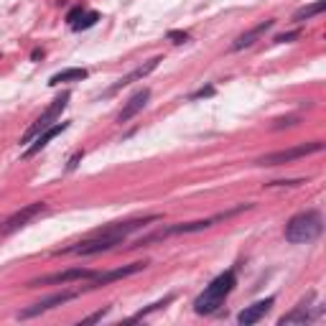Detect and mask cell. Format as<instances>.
<instances>
[{
    "instance_id": "obj_21",
    "label": "cell",
    "mask_w": 326,
    "mask_h": 326,
    "mask_svg": "<svg viewBox=\"0 0 326 326\" xmlns=\"http://www.w3.org/2000/svg\"><path fill=\"white\" fill-rule=\"evenodd\" d=\"M82 16H84V8H82V5H77V8H72V10H69L66 20H69V23H77V20H79Z\"/></svg>"
},
{
    "instance_id": "obj_24",
    "label": "cell",
    "mask_w": 326,
    "mask_h": 326,
    "mask_svg": "<svg viewBox=\"0 0 326 326\" xmlns=\"http://www.w3.org/2000/svg\"><path fill=\"white\" fill-rule=\"evenodd\" d=\"M82 158H84V151L74 153V155H72V161H69V166H66V168H69V171H74V168H77V163H79Z\"/></svg>"
},
{
    "instance_id": "obj_20",
    "label": "cell",
    "mask_w": 326,
    "mask_h": 326,
    "mask_svg": "<svg viewBox=\"0 0 326 326\" xmlns=\"http://www.w3.org/2000/svg\"><path fill=\"white\" fill-rule=\"evenodd\" d=\"M217 92V89H214V84H207V87H201V89H196V92L194 95H191L189 99H201V97H211V95H214Z\"/></svg>"
},
{
    "instance_id": "obj_23",
    "label": "cell",
    "mask_w": 326,
    "mask_h": 326,
    "mask_svg": "<svg viewBox=\"0 0 326 326\" xmlns=\"http://www.w3.org/2000/svg\"><path fill=\"white\" fill-rule=\"evenodd\" d=\"M298 36H301V31H288V33H280V36H275V41L278 43H286V41H293Z\"/></svg>"
},
{
    "instance_id": "obj_19",
    "label": "cell",
    "mask_w": 326,
    "mask_h": 326,
    "mask_svg": "<svg viewBox=\"0 0 326 326\" xmlns=\"http://www.w3.org/2000/svg\"><path fill=\"white\" fill-rule=\"evenodd\" d=\"M166 38H168V41H173V43H186L191 36H189L186 31H168V33H166Z\"/></svg>"
},
{
    "instance_id": "obj_18",
    "label": "cell",
    "mask_w": 326,
    "mask_h": 326,
    "mask_svg": "<svg viewBox=\"0 0 326 326\" xmlns=\"http://www.w3.org/2000/svg\"><path fill=\"white\" fill-rule=\"evenodd\" d=\"M97 20H99V13H97V10H87V13H84L79 20H77V23H72V28H74V31H87V28H92Z\"/></svg>"
},
{
    "instance_id": "obj_12",
    "label": "cell",
    "mask_w": 326,
    "mask_h": 326,
    "mask_svg": "<svg viewBox=\"0 0 326 326\" xmlns=\"http://www.w3.org/2000/svg\"><path fill=\"white\" fill-rule=\"evenodd\" d=\"M66 128H69V122H54L51 128H46L43 133H38V135L31 140L33 145H28V148H26L23 158H31V155H36L38 151H43V148H46V145H49V140H51V138H56V135H59V133H64Z\"/></svg>"
},
{
    "instance_id": "obj_4",
    "label": "cell",
    "mask_w": 326,
    "mask_h": 326,
    "mask_svg": "<svg viewBox=\"0 0 326 326\" xmlns=\"http://www.w3.org/2000/svg\"><path fill=\"white\" fill-rule=\"evenodd\" d=\"M321 151H324V143L321 140H311V143H301V145H296V148H288V151L268 153V155H263V158H257V166H283V163L306 158V155L321 153Z\"/></svg>"
},
{
    "instance_id": "obj_14",
    "label": "cell",
    "mask_w": 326,
    "mask_h": 326,
    "mask_svg": "<svg viewBox=\"0 0 326 326\" xmlns=\"http://www.w3.org/2000/svg\"><path fill=\"white\" fill-rule=\"evenodd\" d=\"M89 72L82 69V66H74V69H61V72H56L51 79H49V87H59L61 82H82L87 79Z\"/></svg>"
},
{
    "instance_id": "obj_6",
    "label": "cell",
    "mask_w": 326,
    "mask_h": 326,
    "mask_svg": "<svg viewBox=\"0 0 326 326\" xmlns=\"http://www.w3.org/2000/svg\"><path fill=\"white\" fill-rule=\"evenodd\" d=\"M79 296H82V290H61V293H54V296H49V298H41V301L33 303V306L23 308V311L18 313V319L26 321V319H33V316H41V313H46V311L61 306V303H66V301L79 298Z\"/></svg>"
},
{
    "instance_id": "obj_25",
    "label": "cell",
    "mask_w": 326,
    "mask_h": 326,
    "mask_svg": "<svg viewBox=\"0 0 326 326\" xmlns=\"http://www.w3.org/2000/svg\"><path fill=\"white\" fill-rule=\"evenodd\" d=\"M41 56H43V51H41V49H36V51L31 54V59H41Z\"/></svg>"
},
{
    "instance_id": "obj_3",
    "label": "cell",
    "mask_w": 326,
    "mask_h": 326,
    "mask_svg": "<svg viewBox=\"0 0 326 326\" xmlns=\"http://www.w3.org/2000/svg\"><path fill=\"white\" fill-rule=\"evenodd\" d=\"M69 97H72L69 92H61L59 97H56V99H54V102H51V105H49L46 110H43V112H41V117H38L36 122H33V125H31V128H28V130L23 133V135H20V143H23V145H26V143H31L33 138H36V135H38V133H43V130H46V128H51V125H54V122H56V120H59V117H61V112L66 110V105H69Z\"/></svg>"
},
{
    "instance_id": "obj_10",
    "label": "cell",
    "mask_w": 326,
    "mask_h": 326,
    "mask_svg": "<svg viewBox=\"0 0 326 326\" xmlns=\"http://www.w3.org/2000/svg\"><path fill=\"white\" fill-rule=\"evenodd\" d=\"M148 99H151V89L148 87H143V89H138L135 95H133L128 102H125V107L120 110V115H117V122L122 125V122H128V120H133L138 115V112H143V107L148 105Z\"/></svg>"
},
{
    "instance_id": "obj_7",
    "label": "cell",
    "mask_w": 326,
    "mask_h": 326,
    "mask_svg": "<svg viewBox=\"0 0 326 326\" xmlns=\"http://www.w3.org/2000/svg\"><path fill=\"white\" fill-rule=\"evenodd\" d=\"M97 273L89 270V268H69L64 273H51V275H43L31 280L28 288H38V286H64V283H74V280H92Z\"/></svg>"
},
{
    "instance_id": "obj_8",
    "label": "cell",
    "mask_w": 326,
    "mask_h": 326,
    "mask_svg": "<svg viewBox=\"0 0 326 326\" xmlns=\"http://www.w3.org/2000/svg\"><path fill=\"white\" fill-rule=\"evenodd\" d=\"M151 263L148 260H140V263H130V265H122V268H115V270H107V273H97L92 280H89V288H102V286H110L115 280H122L128 275H135L140 270H145Z\"/></svg>"
},
{
    "instance_id": "obj_22",
    "label": "cell",
    "mask_w": 326,
    "mask_h": 326,
    "mask_svg": "<svg viewBox=\"0 0 326 326\" xmlns=\"http://www.w3.org/2000/svg\"><path fill=\"white\" fill-rule=\"evenodd\" d=\"M107 313H110V306H107V308H102V311H97V313H92V316L82 319V324H95V321H99L102 316H107Z\"/></svg>"
},
{
    "instance_id": "obj_16",
    "label": "cell",
    "mask_w": 326,
    "mask_h": 326,
    "mask_svg": "<svg viewBox=\"0 0 326 326\" xmlns=\"http://www.w3.org/2000/svg\"><path fill=\"white\" fill-rule=\"evenodd\" d=\"M306 321H311V313H308V303L306 301H301L298 303V308L296 311H290V313H286V316H280V326H286V324H306Z\"/></svg>"
},
{
    "instance_id": "obj_13",
    "label": "cell",
    "mask_w": 326,
    "mask_h": 326,
    "mask_svg": "<svg viewBox=\"0 0 326 326\" xmlns=\"http://www.w3.org/2000/svg\"><path fill=\"white\" fill-rule=\"evenodd\" d=\"M158 61H163V59H161V56H155V59H151L148 64H143V66H138V69H133L130 74L120 77V82L110 89V95H112V92H117V89H122V87H128V84H133L135 79H143V77H148V74L155 69V66H158Z\"/></svg>"
},
{
    "instance_id": "obj_11",
    "label": "cell",
    "mask_w": 326,
    "mask_h": 326,
    "mask_svg": "<svg viewBox=\"0 0 326 326\" xmlns=\"http://www.w3.org/2000/svg\"><path fill=\"white\" fill-rule=\"evenodd\" d=\"M273 26H275V20H273V18H268V20H263V23L252 26L250 31H245L242 36H240L237 41L232 43V51H242V49H250L252 43H255V41H260V38H263V36H265V33L270 31Z\"/></svg>"
},
{
    "instance_id": "obj_2",
    "label": "cell",
    "mask_w": 326,
    "mask_h": 326,
    "mask_svg": "<svg viewBox=\"0 0 326 326\" xmlns=\"http://www.w3.org/2000/svg\"><path fill=\"white\" fill-rule=\"evenodd\" d=\"M324 232V217L319 209H306V211H298L288 219L286 224V240L290 245H308L313 240H319Z\"/></svg>"
},
{
    "instance_id": "obj_9",
    "label": "cell",
    "mask_w": 326,
    "mask_h": 326,
    "mask_svg": "<svg viewBox=\"0 0 326 326\" xmlns=\"http://www.w3.org/2000/svg\"><path fill=\"white\" fill-rule=\"evenodd\" d=\"M273 303H275V298H273V296H268V298H263V301H255L252 306H245V308L237 313V324H242V326H252V324H257L268 311L273 308Z\"/></svg>"
},
{
    "instance_id": "obj_5",
    "label": "cell",
    "mask_w": 326,
    "mask_h": 326,
    "mask_svg": "<svg viewBox=\"0 0 326 326\" xmlns=\"http://www.w3.org/2000/svg\"><path fill=\"white\" fill-rule=\"evenodd\" d=\"M49 209L46 201H33V204H26V207H20L18 211H13L3 224H0V237H8V234H13L18 232L20 227H26V224H31L33 219H36L38 214H43V211Z\"/></svg>"
},
{
    "instance_id": "obj_1",
    "label": "cell",
    "mask_w": 326,
    "mask_h": 326,
    "mask_svg": "<svg viewBox=\"0 0 326 326\" xmlns=\"http://www.w3.org/2000/svg\"><path fill=\"white\" fill-rule=\"evenodd\" d=\"M234 286H237V273L234 270L219 273L204 288V293L194 301V311L199 313V316H209V313L219 311V306H224V301H227V296L234 290Z\"/></svg>"
},
{
    "instance_id": "obj_15",
    "label": "cell",
    "mask_w": 326,
    "mask_h": 326,
    "mask_svg": "<svg viewBox=\"0 0 326 326\" xmlns=\"http://www.w3.org/2000/svg\"><path fill=\"white\" fill-rule=\"evenodd\" d=\"M324 10H326V0H316V3H311V5H303L293 13V23H303V20H308L313 16H321Z\"/></svg>"
},
{
    "instance_id": "obj_17",
    "label": "cell",
    "mask_w": 326,
    "mask_h": 326,
    "mask_svg": "<svg viewBox=\"0 0 326 326\" xmlns=\"http://www.w3.org/2000/svg\"><path fill=\"white\" fill-rule=\"evenodd\" d=\"M173 293H168L166 298H161V301H155V303H151V306H145V308H140L138 313H133V316H130V321H140V319H145V316H151V313L153 311H161V308H166L168 306V303H173Z\"/></svg>"
}]
</instances>
